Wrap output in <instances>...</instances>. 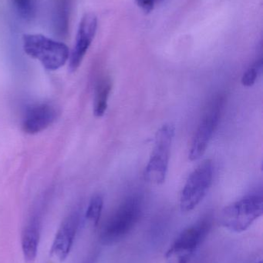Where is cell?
<instances>
[{
	"mask_svg": "<svg viewBox=\"0 0 263 263\" xmlns=\"http://www.w3.org/2000/svg\"><path fill=\"white\" fill-rule=\"evenodd\" d=\"M103 199L100 195H95L91 198L87 209H86V219L96 227L99 223L103 211Z\"/></svg>",
	"mask_w": 263,
	"mask_h": 263,
	"instance_id": "14",
	"label": "cell"
},
{
	"mask_svg": "<svg viewBox=\"0 0 263 263\" xmlns=\"http://www.w3.org/2000/svg\"><path fill=\"white\" fill-rule=\"evenodd\" d=\"M142 213L139 198H128L108 219L100 232V240L105 245H112L126 237L135 227Z\"/></svg>",
	"mask_w": 263,
	"mask_h": 263,
	"instance_id": "2",
	"label": "cell"
},
{
	"mask_svg": "<svg viewBox=\"0 0 263 263\" xmlns=\"http://www.w3.org/2000/svg\"><path fill=\"white\" fill-rule=\"evenodd\" d=\"M97 29V18L92 12H88L82 17L79 24L75 44L69 57V69L75 72L83 62Z\"/></svg>",
	"mask_w": 263,
	"mask_h": 263,
	"instance_id": "8",
	"label": "cell"
},
{
	"mask_svg": "<svg viewBox=\"0 0 263 263\" xmlns=\"http://www.w3.org/2000/svg\"><path fill=\"white\" fill-rule=\"evenodd\" d=\"M57 111L49 103H38L29 106L22 123L23 130L28 134H37L46 130L57 118Z\"/></svg>",
	"mask_w": 263,
	"mask_h": 263,
	"instance_id": "9",
	"label": "cell"
},
{
	"mask_svg": "<svg viewBox=\"0 0 263 263\" xmlns=\"http://www.w3.org/2000/svg\"><path fill=\"white\" fill-rule=\"evenodd\" d=\"M213 162L206 159L191 173L180 196V209L183 213L192 211L203 200L213 182Z\"/></svg>",
	"mask_w": 263,
	"mask_h": 263,
	"instance_id": "6",
	"label": "cell"
},
{
	"mask_svg": "<svg viewBox=\"0 0 263 263\" xmlns=\"http://www.w3.org/2000/svg\"><path fill=\"white\" fill-rule=\"evenodd\" d=\"M112 89V81L108 77L99 80L94 92V114L96 117L104 115L108 109V99Z\"/></svg>",
	"mask_w": 263,
	"mask_h": 263,
	"instance_id": "13",
	"label": "cell"
},
{
	"mask_svg": "<svg viewBox=\"0 0 263 263\" xmlns=\"http://www.w3.org/2000/svg\"><path fill=\"white\" fill-rule=\"evenodd\" d=\"M223 101V98L218 96L213 99L205 109L191 141L188 154L190 160H199L205 154L210 140L219 124Z\"/></svg>",
	"mask_w": 263,
	"mask_h": 263,
	"instance_id": "7",
	"label": "cell"
},
{
	"mask_svg": "<svg viewBox=\"0 0 263 263\" xmlns=\"http://www.w3.org/2000/svg\"><path fill=\"white\" fill-rule=\"evenodd\" d=\"M212 228L211 219L204 218L184 230L165 253V263H189Z\"/></svg>",
	"mask_w": 263,
	"mask_h": 263,
	"instance_id": "4",
	"label": "cell"
},
{
	"mask_svg": "<svg viewBox=\"0 0 263 263\" xmlns=\"http://www.w3.org/2000/svg\"><path fill=\"white\" fill-rule=\"evenodd\" d=\"M17 12L22 18L26 20H32L35 15V6L33 0H12Z\"/></svg>",
	"mask_w": 263,
	"mask_h": 263,
	"instance_id": "16",
	"label": "cell"
},
{
	"mask_svg": "<svg viewBox=\"0 0 263 263\" xmlns=\"http://www.w3.org/2000/svg\"><path fill=\"white\" fill-rule=\"evenodd\" d=\"M256 263H262V261H260V262H256Z\"/></svg>",
	"mask_w": 263,
	"mask_h": 263,
	"instance_id": "18",
	"label": "cell"
},
{
	"mask_svg": "<svg viewBox=\"0 0 263 263\" xmlns=\"http://www.w3.org/2000/svg\"><path fill=\"white\" fill-rule=\"evenodd\" d=\"M262 196L248 195L222 210L220 223L232 233H243L262 216Z\"/></svg>",
	"mask_w": 263,
	"mask_h": 263,
	"instance_id": "3",
	"label": "cell"
},
{
	"mask_svg": "<svg viewBox=\"0 0 263 263\" xmlns=\"http://www.w3.org/2000/svg\"><path fill=\"white\" fill-rule=\"evenodd\" d=\"M174 135V126L170 124L164 125L156 133L154 148L144 172V177L149 183L161 185L165 182Z\"/></svg>",
	"mask_w": 263,
	"mask_h": 263,
	"instance_id": "5",
	"label": "cell"
},
{
	"mask_svg": "<svg viewBox=\"0 0 263 263\" xmlns=\"http://www.w3.org/2000/svg\"><path fill=\"white\" fill-rule=\"evenodd\" d=\"M52 12L56 33L58 36L65 38L69 30V0H55Z\"/></svg>",
	"mask_w": 263,
	"mask_h": 263,
	"instance_id": "12",
	"label": "cell"
},
{
	"mask_svg": "<svg viewBox=\"0 0 263 263\" xmlns=\"http://www.w3.org/2000/svg\"><path fill=\"white\" fill-rule=\"evenodd\" d=\"M79 216L73 213L66 217L59 228L50 249V254L57 260L63 262L71 253L78 230Z\"/></svg>",
	"mask_w": 263,
	"mask_h": 263,
	"instance_id": "10",
	"label": "cell"
},
{
	"mask_svg": "<svg viewBox=\"0 0 263 263\" xmlns=\"http://www.w3.org/2000/svg\"><path fill=\"white\" fill-rule=\"evenodd\" d=\"M40 232L36 222H31L23 230L21 245L23 256L27 261H33L38 251Z\"/></svg>",
	"mask_w": 263,
	"mask_h": 263,
	"instance_id": "11",
	"label": "cell"
},
{
	"mask_svg": "<svg viewBox=\"0 0 263 263\" xmlns=\"http://www.w3.org/2000/svg\"><path fill=\"white\" fill-rule=\"evenodd\" d=\"M23 46L29 57L38 60L47 70H57L69 60V49L64 43L41 34H25Z\"/></svg>",
	"mask_w": 263,
	"mask_h": 263,
	"instance_id": "1",
	"label": "cell"
},
{
	"mask_svg": "<svg viewBox=\"0 0 263 263\" xmlns=\"http://www.w3.org/2000/svg\"><path fill=\"white\" fill-rule=\"evenodd\" d=\"M137 6L145 12H150L155 6L156 0H136Z\"/></svg>",
	"mask_w": 263,
	"mask_h": 263,
	"instance_id": "17",
	"label": "cell"
},
{
	"mask_svg": "<svg viewBox=\"0 0 263 263\" xmlns=\"http://www.w3.org/2000/svg\"><path fill=\"white\" fill-rule=\"evenodd\" d=\"M262 69V60H259L256 63L250 66L244 72L242 77V84L246 87H251L256 83L258 77Z\"/></svg>",
	"mask_w": 263,
	"mask_h": 263,
	"instance_id": "15",
	"label": "cell"
}]
</instances>
